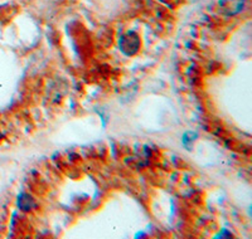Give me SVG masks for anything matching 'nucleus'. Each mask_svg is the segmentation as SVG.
Masks as SVG:
<instances>
[{"instance_id": "f257e3e1", "label": "nucleus", "mask_w": 252, "mask_h": 239, "mask_svg": "<svg viewBox=\"0 0 252 239\" xmlns=\"http://www.w3.org/2000/svg\"><path fill=\"white\" fill-rule=\"evenodd\" d=\"M140 42H139L138 35L129 33V34L124 35L123 40L120 42V47L125 54H134L139 49Z\"/></svg>"}, {"instance_id": "f03ea898", "label": "nucleus", "mask_w": 252, "mask_h": 239, "mask_svg": "<svg viewBox=\"0 0 252 239\" xmlns=\"http://www.w3.org/2000/svg\"><path fill=\"white\" fill-rule=\"evenodd\" d=\"M18 205H19V208L22 210H31V209L34 208V200L31 195L28 194H23V195H20L19 199H18Z\"/></svg>"}]
</instances>
